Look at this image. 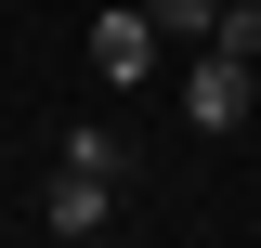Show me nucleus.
Wrapping results in <instances>:
<instances>
[{
	"label": "nucleus",
	"instance_id": "obj_1",
	"mask_svg": "<svg viewBox=\"0 0 261 248\" xmlns=\"http://www.w3.org/2000/svg\"><path fill=\"white\" fill-rule=\"evenodd\" d=\"M248 105H261V65L222 53V39H196V65H183V118H196V131H248Z\"/></svg>",
	"mask_w": 261,
	"mask_h": 248
},
{
	"label": "nucleus",
	"instance_id": "obj_2",
	"mask_svg": "<svg viewBox=\"0 0 261 248\" xmlns=\"http://www.w3.org/2000/svg\"><path fill=\"white\" fill-rule=\"evenodd\" d=\"M157 53H170V39H157V13H144V0H105V13H92V79H105V92H130Z\"/></svg>",
	"mask_w": 261,
	"mask_h": 248
},
{
	"label": "nucleus",
	"instance_id": "obj_3",
	"mask_svg": "<svg viewBox=\"0 0 261 248\" xmlns=\"http://www.w3.org/2000/svg\"><path fill=\"white\" fill-rule=\"evenodd\" d=\"M39 235H53V248L118 235V183H105V170H53V196H39Z\"/></svg>",
	"mask_w": 261,
	"mask_h": 248
},
{
	"label": "nucleus",
	"instance_id": "obj_4",
	"mask_svg": "<svg viewBox=\"0 0 261 248\" xmlns=\"http://www.w3.org/2000/svg\"><path fill=\"white\" fill-rule=\"evenodd\" d=\"M65 170H105V183L130 196V170H144V144H130L118 118H79V131H65Z\"/></svg>",
	"mask_w": 261,
	"mask_h": 248
},
{
	"label": "nucleus",
	"instance_id": "obj_5",
	"mask_svg": "<svg viewBox=\"0 0 261 248\" xmlns=\"http://www.w3.org/2000/svg\"><path fill=\"white\" fill-rule=\"evenodd\" d=\"M144 13H157V39H183V53H196L209 27H222V0H144Z\"/></svg>",
	"mask_w": 261,
	"mask_h": 248
},
{
	"label": "nucleus",
	"instance_id": "obj_6",
	"mask_svg": "<svg viewBox=\"0 0 261 248\" xmlns=\"http://www.w3.org/2000/svg\"><path fill=\"white\" fill-rule=\"evenodd\" d=\"M209 39H222V53H248V65H261V0H222V27H209Z\"/></svg>",
	"mask_w": 261,
	"mask_h": 248
}]
</instances>
